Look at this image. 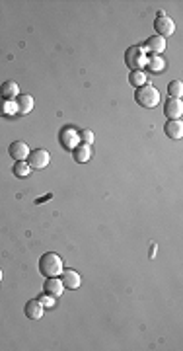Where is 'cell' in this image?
Returning a JSON list of instances; mask_svg holds the SVG:
<instances>
[{"mask_svg": "<svg viewBox=\"0 0 183 351\" xmlns=\"http://www.w3.org/2000/svg\"><path fill=\"white\" fill-rule=\"evenodd\" d=\"M63 259L59 254H55V252H47L41 256L39 259V271L45 275V277H59L61 273H63Z\"/></svg>", "mask_w": 183, "mask_h": 351, "instance_id": "6da1fadb", "label": "cell"}, {"mask_svg": "<svg viewBox=\"0 0 183 351\" xmlns=\"http://www.w3.org/2000/svg\"><path fill=\"white\" fill-rule=\"evenodd\" d=\"M135 100H137L138 106H142V108H146V110H152V108H156V106L160 104V92H158L154 86L144 84V86H140L137 90Z\"/></svg>", "mask_w": 183, "mask_h": 351, "instance_id": "7a4b0ae2", "label": "cell"}, {"mask_svg": "<svg viewBox=\"0 0 183 351\" xmlns=\"http://www.w3.org/2000/svg\"><path fill=\"white\" fill-rule=\"evenodd\" d=\"M125 63L127 67H131L133 70H140V67H144L146 59H144V49L142 47H131L127 53H125Z\"/></svg>", "mask_w": 183, "mask_h": 351, "instance_id": "3957f363", "label": "cell"}, {"mask_svg": "<svg viewBox=\"0 0 183 351\" xmlns=\"http://www.w3.org/2000/svg\"><path fill=\"white\" fill-rule=\"evenodd\" d=\"M29 160L27 164L31 166V168H35V170H41V168H47L49 162H51V154L43 150V148H37V150H31L29 152V156H27Z\"/></svg>", "mask_w": 183, "mask_h": 351, "instance_id": "277c9868", "label": "cell"}, {"mask_svg": "<svg viewBox=\"0 0 183 351\" xmlns=\"http://www.w3.org/2000/svg\"><path fill=\"white\" fill-rule=\"evenodd\" d=\"M59 139H61V144H63L65 148L74 150V148L78 146V142H80V133H78L74 127H65V129L61 131Z\"/></svg>", "mask_w": 183, "mask_h": 351, "instance_id": "5b68a950", "label": "cell"}, {"mask_svg": "<svg viewBox=\"0 0 183 351\" xmlns=\"http://www.w3.org/2000/svg\"><path fill=\"white\" fill-rule=\"evenodd\" d=\"M154 27H156V31H158V35L160 37H170V35H174V31H176V23L172 18H168V16H164L160 12V16H158V20L154 22Z\"/></svg>", "mask_w": 183, "mask_h": 351, "instance_id": "8992f818", "label": "cell"}, {"mask_svg": "<svg viewBox=\"0 0 183 351\" xmlns=\"http://www.w3.org/2000/svg\"><path fill=\"white\" fill-rule=\"evenodd\" d=\"M164 114L168 119H180L183 116L182 98H168V102L164 104Z\"/></svg>", "mask_w": 183, "mask_h": 351, "instance_id": "52a82bcc", "label": "cell"}, {"mask_svg": "<svg viewBox=\"0 0 183 351\" xmlns=\"http://www.w3.org/2000/svg\"><path fill=\"white\" fill-rule=\"evenodd\" d=\"M8 152H10V156L14 158V160H25L27 156H29V146L23 142V140H14L12 144H10V148H8Z\"/></svg>", "mask_w": 183, "mask_h": 351, "instance_id": "ba28073f", "label": "cell"}, {"mask_svg": "<svg viewBox=\"0 0 183 351\" xmlns=\"http://www.w3.org/2000/svg\"><path fill=\"white\" fill-rule=\"evenodd\" d=\"M144 53H152V55H160L162 51H166V39L160 35H152L148 37V41L144 43Z\"/></svg>", "mask_w": 183, "mask_h": 351, "instance_id": "9c48e42d", "label": "cell"}, {"mask_svg": "<svg viewBox=\"0 0 183 351\" xmlns=\"http://www.w3.org/2000/svg\"><path fill=\"white\" fill-rule=\"evenodd\" d=\"M43 291H45V295H51V297H61L63 293H65V285H63V281L57 279V277H47V283L43 285Z\"/></svg>", "mask_w": 183, "mask_h": 351, "instance_id": "30bf717a", "label": "cell"}, {"mask_svg": "<svg viewBox=\"0 0 183 351\" xmlns=\"http://www.w3.org/2000/svg\"><path fill=\"white\" fill-rule=\"evenodd\" d=\"M164 131H166V135H168L170 139L180 140L183 137V123L180 119H170V121L166 123V127H164Z\"/></svg>", "mask_w": 183, "mask_h": 351, "instance_id": "8fae6325", "label": "cell"}, {"mask_svg": "<svg viewBox=\"0 0 183 351\" xmlns=\"http://www.w3.org/2000/svg\"><path fill=\"white\" fill-rule=\"evenodd\" d=\"M0 96H2L6 102H12V100H16V98L20 96V88H18L16 82L8 80V82H4V84L0 86Z\"/></svg>", "mask_w": 183, "mask_h": 351, "instance_id": "7c38bea8", "label": "cell"}, {"mask_svg": "<svg viewBox=\"0 0 183 351\" xmlns=\"http://www.w3.org/2000/svg\"><path fill=\"white\" fill-rule=\"evenodd\" d=\"M14 102H16V110H18V114H20V116H27V114L33 110V98H31L29 94L18 96Z\"/></svg>", "mask_w": 183, "mask_h": 351, "instance_id": "4fadbf2b", "label": "cell"}, {"mask_svg": "<svg viewBox=\"0 0 183 351\" xmlns=\"http://www.w3.org/2000/svg\"><path fill=\"white\" fill-rule=\"evenodd\" d=\"M25 316L31 318V320H39L43 316V304L39 303V299L25 303Z\"/></svg>", "mask_w": 183, "mask_h": 351, "instance_id": "5bb4252c", "label": "cell"}, {"mask_svg": "<svg viewBox=\"0 0 183 351\" xmlns=\"http://www.w3.org/2000/svg\"><path fill=\"white\" fill-rule=\"evenodd\" d=\"M61 281H63L65 289H78L80 283H82L80 275H78L74 269H65V271H63V279Z\"/></svg>", "mask_w": 183, "mask_h": 351, "instance_id": "9a60e30c", "label": "cell"}, {"mask_svg": "<svg viewBox=\"0 0 183 351\" xmlns=\"http://www.w3.org/2000/svg\"><path fill=\"white\" fill-rule=\"evenodd\" d=\"M72 154H74V160L76 162H88L92 156V146L90 144H78L74 150H72Z\"/></svg>", "mask_w": 183, "mask_h": 351, "instance_id": "2e32d148", "label": "cell"}, {"mask_svg": "<svg viewBox=\"0 0 183 351\" xmlns=\"http://www.w3.org/2000/svg\"><path fill=\"white\" fill-rule=\"evenodd\" d=\"M14 174L23 180V178H27V176L31 174V166L25 162V160H20V162L14 164Z\"/></svg>", "mask_w": 183, "mask_h": 351, "instance_id": "e0dca14e", "label": "cell"}, {"mask_svg": "<svg viewBox=\"0 0 183 351\" xmlns=\"http://www.w3.org/2000/svg\"><path fill=\"white\" fill-rule=\"evenodd\" d=\"M129 82H131L133 86L140 88V86H144V84H146V74H144L142 70H133V72L129 74Z\"/></svg>", "mask_w": 183, "mask_h": 351, "instance_id": "ac0fdd59", "label": "cell"}, {"mask_svg": "<svg viewBox=\"0 0 183 351\" xmlns=\"http://www.w3.org/2000/svg\"><path fill=\"white\" fill-rule=\"evenodd\" d=\"M168 94H170V98H182L183 96L182 80H172V82L168 84Z\"/></svg>", "mask_w": 183, "mask_h": 351, "instance_id": "d6986e66", "label": "cell"}, {"mask_svg": "<svg viewBox=\"0 0 183 351\" xmlns=\"http://www.w3.org/2000/svg\"><path fill=\"white\" fill-rule=\"evenodd\" d=\"M146 67H148L150 72H164V69H166V63L162 61L160 57H152V59H148V61H146Z\"/></svg>", "mask_w": 183, "mask_h": 351, "instance_id": "ffe728a7", "label": "cell"}, {"mask_svg": "<svg viewBox=\"0 0 183 351\" xmlns=\"http://www.w3.org/2000/svg\"><path fill=\"white\" fill-rule=\"evenodd\" d=\"M80 139H82V144H92L93 142V133H92L90 129H84L80 133Z\"/></svg>", "mask_w": 183, "mask_h": 351, "instance_id": "44dd1931", "label": "cell"}, {"mask_svg": "<svg viewBox=\"0 0 183 351\" xmlns=\"http://www.w3.org/2000/svg\"><path fill=\"white\" fill-rule=\"evenodd\" d=\"M39 303L43 304V308H53L55 306V297H51V295H43L41 299H39Z\"/></svg>", "mask_w": 183, "mask_h": 351, "instance_id": "7402d4cb", "label": "cell"}, {"mask_svg": "<svg viewBox=\"0 0 183 351\" xmlns=\"http://www.w3.org/2000/svg\"><path fill=\"white\" fill-rule=\"evenodd\" d=\"M8 114H10V102L0 98V116H8Z\"/></svg>", "mask_w": 183, "mask_h": 351, "instance_id": "603a6c76", "label": "cell"}, {"mask_svg": "<svg viewBox=\"0 0 183 351\" xmlns=\"http://www.w3.org/2000/svg\"><path fill=\"white\" fill-rule=\"evenodd\" d=\"M0 281H2V269H0Z\"/></svg>", "mask_w": 183, "mask_h": 351, "instance_id": "cb8c5ba5", "label": "cell"}]
</instances>
